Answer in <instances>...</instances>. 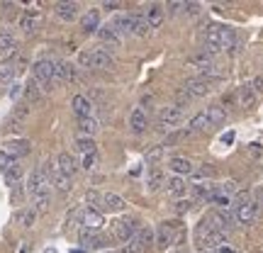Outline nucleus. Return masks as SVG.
<instances>
[{
  "mask_svg": "<svg viewBox=\"0 0 263 253\" xmlns=\"http://www.w3.org/2000/svg\"><path fill=\"white\" fill-rule=\"evenodd\" d=\"M71 107H73L78 120H85V117H90V112H93V100L85 98V95H73L71 98Z\"/></svg>",
  "mask_w": 263,
  "mask_h": 253,
  "instance_id": "16",
  "label": "nucleus"
},
{
  "mask_svg": "<svg viewBox=\"0 0 263 253\" xmlns=\"http://www.w3.org/2000/svg\"><path fill=\"white\" fill-rule=\"evenodd\" d=\"M27 114H29V105L27 103H20L17 107L12 110V114H10V117H12V120H17V122H25V117H27Z\"/></svg>",
  "mask_w": 263,
  "mask_h": 253,
  "instance_id": "41",
  "label": "nucleus"
},
{
  "mask_svg": "<svg viewBox=\"0 0 263 253\" xmlns=\"http://www.w3.org/2000/svg\"><path fill=\"white\" fill-rule=\"evenodd\" d=\"M183 90L190 95V98H202L212 90V85L207 78H188V83L183 85Z\"/></svg>",
  "mask_w": 263,
  "mask_h": 253,
  "instance_id": "12",
  "label": "nucleus"
},
{
  "mask_svg": "<svg viewBox=\"0 0 263 253\" xmlns=\"http://www.w3.org/2000/svg\"><path fill=\"white\" fill-rule=\"evenodd\" d=\"M112 29L122 37V34H132V25H129V15H120V17H115L112 22Z\"/></svg>",
  "mask_w": 263,
  "mask_h": 253,
  "instance_id": "37",
  "label": "nucleus"
},
{
  "mask_svg": "<svg viewBox=\"0 0 263 253\" xmlns=\"http://www.w3.org/2000/svg\"><path fill=\"white\" fill-rule=\"evenodd\" d=\"M76 149L81 151V153H95V141L90 139V137H78L76 139Z\"/></svg>",
  "mask_w": 263,
  "mask_h": 253,
  "instance_id": "40",
  "label": "nucleus"
},
{
  "mask_svg": "<svg viewBox=\"0 0 263 253\" xmlns=\"http://www.w3.org/2000/svg\"><path fill=\"white\" fill-rule=\"evenodd\" d=\"M39 25H42V15L39 12H25L22 17H20V29L25 32V34H34L39 29Z\"/></svg>",
  "mask_w": 263,
  "mask_h": 253,
  "instance_id": "19",
  "label": "nucleus"
},
{
  "mask_svg": "<svg viewBox=\"0 0 263 253\" xmlns=\"http://www.w3.org/2000/svg\"><path fill=\"white\" fill-rule=\"evenodd\" d=\"M161 153H163V149H161V146H159V149H154V151H151V153H146V159H149V161H156V159H159V156H161Z\"/></svg>",
  "mask_w": 263,
  "mask_h": 253,
  "instance_id": "52",
  "label": "nucleus"
},
{
  "mask_svg": "<svg viewBox=\"0 0 263 253\" xmlns=\"http://www.w3.org/2000/svg\"><path fill=\"white\" fill-rule=\"evenodd\" d=\"M81 29L83 32H98L100 29V10H85L83 17H81Z\"/></svg>",
  "mask_w": 263,
  "mask_h": 253,
  "instance_id": "23",
  "label": "nucleus"
},
{
  "mask_svg": "<svg viewBox=\"0 0 263 253\" xmlns=\"http://www.w3.org/2000/svg\"><path fill=\"white\" fill-rule=\"evenodd\" d=\"M122 8V5H120V3H110V0H107V3H103V10H107V12H115V10H120Z\"/></svg>",
  "mask_w": 263,
  "mask_h": 253,
  "instance_id": "50",
  "label": "nucleus"
},
{
  "mask_svg": "<svg viewBox=\"0 0 263 253\" xmlns=\"http://www.w3.org/2000/svg\"><path fill=\"white\" fill-rule=\"evenodd\" d=\"M8 146V153L12 159H20V156H27L29 151H32V144L27 139H17V141H8L5 144Z\"/></svg>",
  "mask_w": 263,
  "mask_h": 253,
  "instance_id": "29",
  "label": "nucleus"
},
{
  "mask_svg": "<svg viewBox=\"0 0 263 253\" xmlns=\"http://www.w3.org/2000/svg\"><path fill=\"white\" fill-rule=\"evenodd\" d=\"M146 127H149V120H146L144 110H141V107L132 110V112H129V129L134 131V134H144V131H146Z\"/></svg>",
  "mask_w": 263,
  "mask_h": 253,
  "instance_id": "22",
  "label": "nucleus"
},
{
  "mask_svg": "<svg viewBox=\"0 0 263 253\" xmlns=\"http://www.w3.org/2000/svg\"><path fill=\"white\" fill-rule=\"evenodd\" d=\"M22 88H25V85H12V88H10V98H20V95H22Z\"/></svg>",
  "mask_w": 263,
  "mask_h": 253,
  "instance_id": "51",
  "label": "nucleus"
},
{
  "mask_svg": "<svg viewBox=\"0 0 263 253\" xmlns=\"http://www.w3.org/2000/svg\"><path fill=\"white\" fill-rule=\"evenodd\" d=\"M141 17L146 20L149 29H159L161 25H163V17H166L163 5H159V3H149V5L144 8V12H141Z\"/></svg>",
  "mask_w": 263,
  "mask_h": 253,
  "instance_id": "9",
  "label": "nucleus"
},
{
  "mask_svg": "<svg viewBox=\"0 0 263 253\" xmlns=\"http://www.w3.org/2000/svg\"><path fill=\"white\" fill-rule=\"evenodd\" d=\"M81 224H83V229L98 231V229L105 224L103 212H100V209H95V207H85V209H81Z\"/></svg>",
  "mask_w": 263,
  "mask_h": 253,
  "instance_id": "10",
  "label": "nucleus"
},
{
  "mask_svg": "<svg viewBox=\"0 0 263 253\" xmlns=\"http://www.w3.org/2000/svg\"><path fill=\"white\" fill-rule=\"evenodd\" d=\"M188 64L190 66H195L197 71H200V73H215V56H210V54H207V51H197V54H193V56L188 59Z\"/></svg>",
  "mask_w": 263,
  "mask_h": 253,
  "instance_id": "11",
  "label": "nucleus"
},
{
  "mask_svg": "<svg viewBox=\"0 0 263 253\" xmlns=\"http://www.w3.org/2000/svg\"><path fill=\"white\" fill-rule=\"evenodd\" d=\"M95 161H98V153H85V156H83V163H81V166H83L85 170H93L95 168Z\"/></svg>",
  "mask_w": 263,
  "mask_h": 253,
  "instance_id": "45",
  "label": "nucleus"
},
{
  "mask_svg": "<svg viewBox=\"0 0 263 253\" xmlns=\"http://www.w3.org/2000/svg\"><path fill=\"white\" fill-rule=\"evenodd\" d=\"M210 129V122H207V114L205 112H197L193 120L188 122V134H197V131H205Z\"/></svg>",
  "mask_w": 263,
  "mask_h": 253,
  "instance_id": "36",
  "label": "nucleus"
},
{
  "mask_svg": "<svg viewBox=\"0 0 263 253\" xmlns=\"http://www.w3.org/2000/svg\"><path fill=\"white\" fill-rule=\"evenodd\" d=\"M105 253H124V251H122V248H120V251H105Z\"/></svg>",
  "mask_w": 263,
  "mask_h": 253,
  "instance_id": "56",
  "label": "nucleus"
},
{
  "mask_svg": "<svg viewBox=\"0 0 263 253\" xmlns=\"http://www.w3.org/2000/svg\"><path fill=\"white\" fill-rule=\"evenodd\" d=\"M37 217H39V212L34 209V207H25V209H20L17 212V224L20 226H25V229H29V226H34V222H37Z\"/></svg>",
  "mask_w": 263,
  "mask_h": 253,
  "instance_id": "30",
  "label": "nucleus"
},
{
  "mask_svg": "<svg viewBox=\"0 0 263 253\" xmlns=\"http://www.w3.org/2000/svg\"><path fill=\"white\" fill-rule=\"evenodd\" d=\"M234 141V131H227V134H222V144H232Z\"/></svg>",
  "mask_w": 263,
  "mask_h": 253,
  "instance_id": "54",
  "label": "nucleus"
},
{
  "mask_svg": "<svg viewBox=\"0 0 263 253\" xmlns=\"http://www.w3.org/2000/svg\"><path fill=\"white\" fill-rule=\"evenodd\" d=\"M222 49H236V32L222 25Z\"/></svg>",
  "mask_w": 263,
  "mask_h": 253,
  "instance_id": "38",
  "label": "nucleus"
},
{
  "mask_svg": "<svg viewBox=\"0 0 263 253\" xmlns=\"http://www.w3.org/2000/svg\"><path fill=\"white\" fill-rule=\"evenodd\" d=\"M190 100H193V98H190V95L185 93L183 88H180V90H178V107H183V105H185V103H190Z\"/></svg>",
  "mask_w": 263,
  "mask_h": 253,
  "instance_id": "49",
  "label": "nucleus"
},
{
  "mask_svg": "<svg viewBox=\"0 0 263 253\" xmlns=\"http://www.w3.org/2000/svg\"><path fill=\"white\" fill-rule=\"evenodd\" d=\"M161 185H163V173H161L159 168H151L149 178H146V188L154 192V190H159Z\"/></svg>",
  "mask_w": 263,
  "mask_h": 253,
  "instance_id": "39",
  "label": "nucleus"
},
{
  "mask_svg": "<svg viewBox=\"0 0 263 253\" xmlns=\"http://www.w3.org/2000/svg\"><path fill=\"white\" fill-rule=\"evenodd\" d=\"M190 207H193L190 200H178V202H176V212H178V215H185V212H190Z\"/></svg>",
  "mask_w": 263,
  "mask_h": 253,
  "instance_id": "46",
  "label": "nucleus"
},
{
  "mask_svg": "<svg viewBox=\"0 0 263 253\" xmlns=\"http://www.w3.org/2000/svg\"><path fill=\"white\" fill-rule=\"evenodd\" d=\"M197 12H200V5H197V3H185V15L195 17Z\"/></svg>",
  "mask_w": 263,
  "mask_h": 253,
  "instance_id": "47",
  "label": "nucleus"
},
{
  "mask_svg": "<svg viewBox=\"0 0 263 253\" xmlns=\"http://www.w3.org/2000/svg\"><path fill=\"white\" fill-rule=\"evenodd\" d=\"M17 73V64H15V56L0 61V83H12V78Z\"/></svg>",
  "mask_w": 263,
  "mask_h": 253,
  "instance_id": "26",
  "label": "nucleus"
},
{
  "mask_svg": "<svg viewBox=\"0 0 263 253\" xmlns=\"http://www.w3.org/2000/svg\"><path fill=\"white\" fill-rule=\"evenodd\" d=\"M202 44L210 56H215L217 51H222V25H207L205 34H202Z\"/></svg>",
  "mask_w": 263,
  "mask_h": 253,
  "instance_id": "7",
  "label": "nucleus"
},
{
  "mask_svg": "<svg viewBox=\"0 0 263 253\" xmlns=\"http://www.w3.org/2000/svg\"><path fill=\"white\" fill-rule=\"evenodd\" d=\"M27 195L32 197V202H34L32 207H34L37 212H47L49 209V202H51V180H49V173H47V168H44V163L29 173Z\"/></svg>",
  "mask_w": 263,
  "mask_h": 253,
  "instance_id": "1",
  "label": "nucleus"
},
{
  "mask_svg": "<svg viewBox=\"0 0 263 253\" xmlns=\"http://www.w3.org/2000/svg\"><path fill=\"white\" fill-rule=\"evenodd\" d=\"M251 88H254V93H261L263 90V78H256L254 83H251Z\"/></svg>",
  "mask_w": 263,
  "mask_h": 253,
  "instance_id": "53",
  "label": "nucleus"
},
{
  "mask_svg": "<svg viewBox=\"0 0 263 253\" xmlns=\"http://www.w3.org/2000/svg\"><path fill=\"white\" fill-rule=\"evenodd\" d=\"M78 129H81V137H90L93 139L98 129H100V124L95 117H85V120H78Z\"/></svg>",
  "mask_w": 263,
  "mask_h": 253,
  "instance_id": "33",
  "label": "nucleus"
},
{
  "mask_svg": "<svg viewBox=\"0 0 263 253\" xmlns=\"http://www.w3.org/2000/svg\"><path fill=\"white\" fill-rule=\"evenodd\" d=\"M54 12H57L59 20L73 22V20H78V15H81V5H78V3H57Z\"/></svg>",
  "mask_w": 263,
  "mask_h": 253,
  "instance_id": "17",
  "label": "nucleus"
},
{
  "mask_svg": "<svg viewBox=\"0 0 263 253\" xmlns=\"http://www.w3.org/2000/svg\"><path fill=\"white\" fill-rule=\"evenodd\" d=\"M139 229H141V224L137 222V219H132V217H122V219L112 222V239L115 241H120V244H129L132 239L137 236Z\"/></svg>",
  "mask_w": 263,
  "mask_h": 253,
  "instance_id": "4",
  "label": "nucleus"
},
{
  "mask_svg": "<svg viewBox=\"0 0 263 253\" xmlns=\"http://www.w3.org/2000/svg\"><path fill=\"white\" fill-rule=\"evenodd\" d=\"M12 163H17V159H12L8 151H0V170L5 173V170H8L10 166H12Z\"/></svg>",
  "mask_w": 263,
  "mask_h": 253,
  "instance_id": "42",
  "label": "nucleus"
},
{
  "mask_svg": "<svg viewBox=\"0 0 263 253\" xmlns=\"http://www.w3.org/2000/svg\"><path fill=\"white\" fill-rule=\"evenodd\" d=\"M193 176H195V180H200V178H212V176H215V168H210V166H202V168H197Z\"/></svg>",
  "mask_w": 263,
  "mask_h": 253,
  "instance_id": "44",
  "label": "nucleus"
},
{
  "mask_svg": "<svg viewBox=\"0 0 263 253\" xmlns=\"http://www.w3.org/2000/svg\"><path fill=\"white\" fill-rule=\"evenodd\" d=\"M22 93H25V103L32 105V103H39V98H42V88H39V83L34 81V78H29L27 85L22 88Z\"/></svg>",
  "mask_w": 263,
  "mask_h": 253,
  "instance_id": "31",
  "label": "nucleus"
},
{
  "mask_svg": "<svg viewBox=\"0 0 263 253\" xmlns=\"http://www.w3.org/2000/svg\"><path fill=\"white\" fill-rule=\"evenodd\" d=\"M168 168L176 173V176H193L195 173V166H193V161L185 159V156H171L168 159Z\"/></svg>",
  "mask_w": 263,
  "mask_h": 253,
  "instance_id": "14",
  "label": "nucleus"
},
{
  "mask_svg": "<svg viewBox=\"0 0 263 253\" xmlns=\"http://www.w3.org/2000/svg\"><path fill=\"white\" fill-rule=\"evenodd\" d=\"M57 168L64 173V176H68V178H73L76 176V170H78V161L71 156V153H59V159H57Z\"/></svg>",
  "mask_w": 263,
  "mask_h": 253,
  "instance_id": "21",
  "label": "nucleus"
},
{
  "mask_svg": "<svg viewBox=\"0 0 263 253\" xmlns=\"http://www.w3.org/2000/svg\"><path fill=\"white\" fill-rule=\"evenodd\" d=\"M166 190H168L171 197L183 200V195L188 192V185H185V180L180 178V176H173V178H168V183H166Z\"/></svg>",
  "mask_w": 263,
  "mask_h": 253,
  "instance_id": "28",
  "label": "nucleus"
},
{
  "mask_svg": "<svg viewBox=\"0 0 263 253\" xmlns=\"http://www.w3.org/2000/svg\"><path fill=\"white\" fill-rule=\"evenodd\" d=\"M180 10H185V3H168V5H163V12H168V15H178Z\"/></svg>",
  "mask_w": 263,
  "mask_h": 253,
  "instance_id": "43",
  "label": "nucleus"
},
{
  "mask_svg": "<svg viewBox=\"0 0 263 253\" xmlns=\"http://www.w3.org/2000/svg\"><path fill=\"white\" fill-rule=\"evenodd\" d=\"M207 114V122H210V127H217V124H224L227 122V110L222 107V105H210L205 110Z\"/></svg>",
  "mask_w": 263,
  "mask_h": 253,
  "instance_id": "27",
  "label": "nucleus"
},
{
  "mask_svg": "<svg viewBox=\"0 0 263 253\" xmlns=\"http://www.w3.org/2000/svg\"><path fill=\"white\" fill-rule=\"evenodd\" d=\"M88 202H90V207L100 205V192H95V190H88Z\"/></svg>",
  "mask_w": 263,
  "mask_h": 253,
  "instance_id": "48",
  "label": "nucleus"
},
{
  "mask_svg": "<svg viewBox=\"0 0 263 253\" xmlns=\"http://www.w3.org/2000/svg\"><path fill=\"white\" fill-rule=\"evenodd\" d=\"M180 239H183V231L176 226V222H163L156 229V244H159L161 251H166L173 244H180Z\"/></svg>",
  "mask_w": 263,
  "mask_h": 253,
  "instance_id": "5",
  "label": "nucleus"
},
{
  "mask_svg": "<svg viewBox=\"0 0 263 253\" xmlns=\"http://www.w3.org/2000/svg\"><path fill=\"white\" fill-rule=\"evenodd\" d=\"M100 207L107 209V212H124V209H127V202H124V197H120L117 192H103V195H100Z\"/></svg>",
  "mask_w": 263,
  "mask_h": 253,
  "instance_id": "15",
  "label": "nucleus"
},
{
  "mask_svg": "<svg viewBox=\"0 0 263 253\" xmlns=\"http://www.w3.org/2000/svg\"><path fill=\"white\" fill-rule=\"evenodd\" d=\"M54 64L51 59H39L37 64L32 66V78L39 83L42 90H51L54 88Z\"/></svg>",
  "mask_w": 263,
  "mask_h": 253,
  "instance_id": "3",
  "label": "nucleus"
},
{
  "mask_svg": "<svg viewBox=\"0 0 263 253\" xmlns=\"http://www.w3.org/2000/svg\"><path fill=\"white\" fill-rule=\"evenodd\" d=\"M183 120H185V110L183 107H178V105H171V107H163L159 112V127L163 131L166 129H176L178 124H183Z\"/></svg>",
  "mask_w": 263,
  "mask_h": 253,
  "instance_id": "6",
  "label": "nucleus"
},
{
  "mask_svg": "<svg viewBox=\"0 0 263 253\" xmlns=\"http://www.w3.org/2000/svg\"><path fill=\"white\" fill-rule=\"evenodd\" d=\"M61 81H78L76 66L66 64V61H57L54 64V83H61Z\"/></svg>",
  "mask_w": 263,
  "mask_h": 253,
  "instance_id": "18",
  "label": "nucleus"
},
{
  "mask_svg": "<svg viewBox=\"0 0 263 253\" xmlns=\"http://www.w3.org/2000/svg\"><path fill=\"white\" fill-rule=\"evenodd\" d=\"M15 49H17L15 34H12L10 29H0V51H12V54H15Z\"/></svg>",
  "mask_w": 263,
  "mask_h": 253,
  "instance_id": "35",
  "label": "nucleus"
},
{
  "mask_svg": "<svg viewBox=\"0 0 263 253\" xmlns=\"http://www.w3.org/2000/svg\"><path fill=\"white\" fill-rule=\"evenodd\" d=\"M3 176H5V183H8L10 188H15V185H20V180H22V176H25V170H22V166H20V163H12V166H10Z\"/></svg>",
  "mask_w": 263,
  "mask_h": 253,
  "instance_id": "34",
  "label": "nucleus"
},
{
  "mask_svg": "<svg viewBox=\"0 0 263 253\" xmlns=\"http://www.w3.org/2000/svg\"><path fill=\"white\" fill-rule=\"evenodd\" d=\"M129 25H132V34H137V37H146L151 32L149 25H146V20L141 17V12L139 15H129Z\"/></svg>",
  "mask_w": 263,
  "mask_h": 253,
  "instance_id": "32",
  "label": "nucleus"
},
{
  "mask_svg": "<svg viewBox=\"0 0 263 253\" xmlns=\"http://www.w3.org/2000/svg\"><path fill=\"white\" fill-rule=\"evenodd\" d=\"M98 39H100L103 44H107V47H112V49H117L120 44H122V37L112 29V25H105V27L98 29Z\"/></svg>",
  "mask_w": 263,
  "mask_h": 253,
  "instance_id": "24",
  "label": "nucleus"
},
{
  "mask_svg": "<svg viewBox=\"0 0 263 253\" xmlns=\"http://www.w3.org/2000/svg\"><path fill=\"white\" fill-rule=\"evenodd\" d=\"M78 241H81V246H83V251L85 248H103V246H107V239L100 236L98 231H90V229H81Z\"/></svg>",
  "mask_w": 263,
  "mask_h": 253,
  "instance_id": "13",
  "label": "nucleus"
},
{
  "mask_svg": "<svg viewBox=\"0 0 263 253\" xmlns=\"http://www.w3.org/2000/svg\"><path fill=\"white\" fill-rule=\"evenodd\" d=\"M44 253H57V248H47V251H44Z\"/></svg>",
  "mask_w": 263,
  "mask_h": 253,
  "instance_id": "55",
  "label": "nucleus"
},
{
  "mask_svg": "<svg viewBox=\"0 0 263 253\" xmlns=\"http://www.w3.org/2000/svg\"><path fill=\"white\" fill-rule=\"evenodd\" d=\"M132 241H134L137 246H141L144 251H149V246L156 241V234H154V229H151V226H141L139 231H137V236H134Z\"/></svg>",
  "mask_w": 263,
  "mask_h": 253,
  "instance_id": "25",
  "label": "nucleus"
},
{
  "mask_svg": "<svg viewBox=\"0 0 263 253\" xmlns=\"http://www.w3.org/2000/svg\"><path fill=\"white\" fill-rule=\"evenodd\" d=\"M78 64L83 68H98V71H112L115 59L110 51L105 49H93V51H81L78 54Z\"/></svg>",
  "mask_w": 263,
  "mask_h": 253,
  "instance_id": "2",
  "label": "nucleus"
},
{
  "mask_svg": "<svg viewBox=\"0 0 263 253\" xmlns=\"http://www.w3.org/2000/svg\"><path fill=\"white\" fill-rule=\"evenodd\" d=\"M236 103L239 107H244V110H254L256 107V93L251 85H241L239 90H236Z\"/></svg>",
  "mask_w": 263,
  "mask_h": 253,
  "instance_id": "20",
  "label": "nucleus"
},
{
  "mask_svg": "<svg viewBox=\"0 0 263 253\" xmlns=\"http://www.w3.org/2000/svg\"><path fill=\"white\" fill-rule=\"evenodd\" d=\"M258 215V202L256 200H246L241 205H236V212H234V219L239 224H251Z\"/></svg>",
  "mask_w": 263,
  "mask_h": 253,
  "instance_id": "8",
  "label": "nucleus"
}]
</instances>
